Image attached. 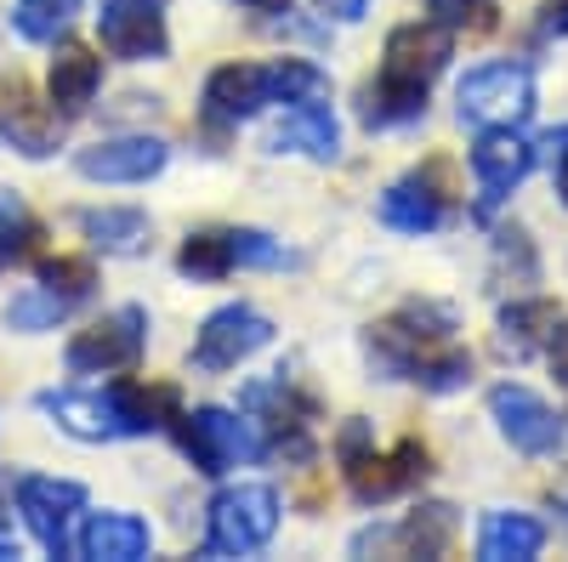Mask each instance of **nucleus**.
<instances>
[{
    "mask_svg": "<svg viewBox=\"0 0 568 562\" xmlns=\"http://www.w3.org/2000/svg\"><path fill=\"white\" fill-rule=\"evenodd\" d=\"M176 403L171 387H109V392H40V409L80 443H114V438H149L165 427V409Z\"/></svg>",
    "mask_w": 568,
    "mask_h": 562,
    "instance_id": "f257e3e1",
    "label": "nucleus"
},
{
    "mask_svg": "<svg viewBox=\"0 0 568 562\" xmlns=\"http://www.w3.org/2000/svg\"><path fill=\"white\" fill-rule=\"evenodd\" d=\"M449 336H455V307L409 302L404 313H393V318H382V324L364 330V358H369V369L382 375V381H409L415 364L426 352H438Z\"/></svg>",
    "mask_w": 568,
    "mask_h": 562,
    "instance_id": "f03ea898",
    "label": "nucleus"
},
{
    "mask_svg": "<svg viewBox=\"0 0 568 562\" xmlns=\"http://www.w3.org/2000/svg\"><path fill=\"white\" fill-rule=\"evenodd\" d=\"M455 114L471 131H517L535 114V74L529 63H478L455 85Z\"/></svg>",
    "mask_w": 568,
    "mask_h": 562,
    "instance_id": "7ed1b4c3",
    "label": "nucleus"
},
{
    "mask_svg": "<svg viewBox=\"0 0 568 562\" xmlns=\"http://www.w3.org/2000/svg\"><path fill=\"white\" fill-rule=\"evenodd\" d=\"M278 529V494L267 483H227L205 511V551L211 556H251Z\"/></svg>",
    "mask_w": 568,
    "mask_h": 562,
    "instance_id": "20e7f679",
    "label": "nucleus"
},
{
    "mask_svg": "<svg viewBox=\"0 0 568 562\" xmlns=\"http://www.w3.org/2000/svg\"><path fill=\"white\" fill-rule=\"evenodd\" d=\"M176 443L194 460V472H205V478H222L227 466H240L245 454H262V438H256L251 420L233 415V409H216V403L176 415Z\"/></svg>",
    "mask_w": 568,
    "mask_h": 562,
    "instance_id": "39448f33",
    "label": "nucleus"
},
{
    "mask_svg": "<svg viewBox=\"0 0 568 562\" xmlns=\"http://www.w3.org/2000/svg\"><path fill=\"white\" fill-rule=\"evenodd\" d=\"M489 415H495L500 438H506L517 454L546 460V454H562V449H568V415H557L540 392L517 387V381H500V387L489 392Z\"/></svg>",
    "mask_w": 568,
    "mask_h": 562,
    "instance_id": "423d86ee",
    "label": "nucleus"
},
{
    "mask_svg": "<svg viewBox=\"0 0 568 562\" xmlns=\"http://www.w3.org/2000/svg\"><path fill=\"white\" fill-rule=\"evenodd\" d=\"M267 341H273V318L256 313V307H245V302H227V307H216L200 324L187 364H194L200 375H222V369H240L245 358H256Z\"/></svg>",
    "mask_w": 568,
    "mask_h": 562,
    "instance_id": "0eeeda50",
    "label": "nucleus"
},
{
    "mask_svg": "<svg viewBox=\"0 0 568 562\" xmlns=\"http://www.w3.org/2000/svg\"><path fill=\"white\" fill-rule=\"evenodd\" d=\"M142 347H149V313L142 307H114L103 313L91 330H80L69 341V369L74 375H120V369H136Z\"/></svg>",
    "mask_w": 568,
    "mask_h": 562,
    "instance_id": "6e6552de",
    "label": "nucleus"
},
{
    "mask_svg": "<svg viewBox=\"0 0 568 562\" xmlns=\"http://www.w3.org/2000/svg\"><path fill=\"white\" fill-rule=\"evenodd\" d=\"M98 40L120 63H160L171 52L165 0H98Z\"/></svg>",
    "mask_w": 568,
    "mask_h": 562,
    "instance_id": "1a4fd4ad",
    "label": "nucleus"
},
{
    "mask_svg": "<svg viewBox=\"0 0 568 562\" xmlns=\"http://www.w3.org/2000/svg\"><path fill=\"white\" fill-rule=\"evenodd\" d=\"M18 511H23L29 534L40 540V551L69 556V534H74V518L85 511V489L74 478H23Z\"/></svg>",
    "mask_w": 568,
    "mask_h": 562,
    "instance_id": "9d476101",
    "label": "nucleus"
},
{
    "mask_svg": "<svg viewBox=\"0 0 568 562\" xmlns=\"http://www.w3.org/2000/svg\"><path fill=\"white\" fill-rule=\"evenodd\" d=\"M449 52H455V29H449V23H438V18L398 23V29L387 34L382 74H387V80H398V85H420V91H426V85H433V80L444 74Z\"/></svg>",
    "mask_w": 568,
    "mask_h": 562,
    "instance_id": "9b49d317",
    "label": "nucleus"
},
{
    "mask_svg": "<svg viewBox=\"0 0 568 562\" xmlns=\"http://www.w3.org/2000/svg\"><path fill=\"white\" fill-rule=\"evenodd\" d=\"M426 472H433V454H426L420 438H404L398 449L387 454H364L347 466V489L358 505H382V500H398L409 494L415 483H426Z\"/></svg>",
    "mask_w": 568,
    "mask_h": 562,
    "instance_id": "f8f14e48",
    "label": "nucleus"
},
{
    "mask_svg": "<svg viewBox=\"0 0 568 562\" xmlns=\"http://www.w3.org/2000/svg\"><path fill=\"white\" fill-rule=\"evenodd\" d=\"M535 171V149L517 136L511 125L506 131H484L478 149H471V176H478V216H489L495 205H506L517 187H524V176Z\"/></svg>",
    "mask_w": 568,
    "mask_h": 562,
    "instance_id": "ddd939ff",
    "label": "nucleus"
},
{
    "mask_svg": "<svg viewBox=\"0 0 568 562\" xmlns=\"http://www.w3.org/2000/svg\"><path fill=\"white\" fill-rule=\"evenodd\" d=\"M267 103H273V69L267 63H222V69H211V80L200 91V114L211 125H245Z\"/></svg>",
    "mask_w": 568,
    "mask_h": 562,
    "instance_id": "4468645a",
    "label": "nucleus"
},
{
    "mask_svg": "<svg viewBox=\"0 0 568 562\" xmlns=\"http://www.w3.org/2000/svg\"><path fill=\"white\" fill-rule=\"evenodd\" d=\"M171 160V149L160 136H109V143H91L74 154V171L85 182H149L160 176Z\"/></svg>",
    "mask_w": 568,
    "mask_h": 562,
    "instance_id": "2eb2a0df",
    "label": "nucleus"
},
{
    "mask_svg": "<svg viewBox=\"0 0 568 562\" xmlns=\"http://www.w3.org/2000/svg\"><path fill=\"white\" fill-rule=\"evenodd\" d=\"M267 154H302V160L329 165L342 154V125L324 103H291L284 120L267 131Z\"/></svg>",
    "mask_w": 568,
    "mask_h": 562,
    "instance_id": "dca6fc26",
    "label": "nucleus"
},
{
    "mask_svg": "<svg viewBox=\"0 0 568 562\" xmlns=\"http://www.w3.org/2000/svg\"><path fill=\"white\" fill-rule=\"evenodd\" d=\"M557 330H562V307L546 302V296H524V302L500 307V318H495V347H500V358L524 364V358H535V352H551Z\"/></svg>",
    "mask_w": 568,
    "mask_h": 562,
    "instance_id": "f3484780",
    "label": "nucleus"
},
{
    "mask_svg": "<svg viewBox=\"0 0 568 562\" xmlns=\"http://www.w3.org/2000/svg\"><path fill=\"white\" fill-rule=\"evenodd\" d=\"M98 85H103V58L91 52V45L63 40L58 58H52V69H45V98H52V109H58L63 120L85 114L91 98H98Z\"/></svg>",
    "mask_w": 568,
    "mask_h": 562,
    "instance_id": "a211bd4d",
    "label": "nucleus"
},
{
    "mask_svg": "<svg viewBox=\"0 0 568 562\" xmlns=\"http://www.w3.org/2000/svg\"><path fill=\"white\" fill-rule=\"evenodd\" d=\"M154 551V529L131 511H91L80 529V556L91 562H142Z\"/></svg>",
    "mask_w": 568,
    "mask_h": 562,
    "instance_id": "6ab92c4d",
    "label": "nucleus"
},
{
    "mask_svg": "<svg viewBox=\"0 0 568 562\" xmlns=\"http://www.w3.org/2000/svg\"><path fill=\"white\" fill-rule=\"evenodd\" d=\"M382 222L393 233H433L444 222V187L433 182V171L398 176L387 194H382Z\"/></svg>",
    "mask_w": 568,
    "mask_h": 562,
    "instance_id": "aec40b11",
    "label": "nucleus"
},
{
    "mask_svg": "<svg viewBox=\"0 0 568 562\" xmlns=\"http://www.w3.org/2000/svg\"><path fill=\"white\" fill-rule=\"evenodd\" d=\"M540 545H546V523H535L529 511H489L478 529L484 562H535Z\"/></svg>",
    "mask_w": 568,
    "mask_h": 562,
    "instance_id": "412c9836",
    "label": "nucleus"
},
{
    "mask_svg": "<svg viewBox=\"0 0 568 562\" xmlns=\"http://www.w3.org/2000/svg\"><path fill=\"white\" fill-rule=\"evenodd\" d=\"M80 233L91 239V251L103 256H136L149 245V216L131 205H103V211H80Z\"/></svg>",
    "mask_w": 568,
    "mask_h": 562,
    "instance_id": "4be33fe9",
    "label": "nucleus"
},
{
    "mask_svg": "<svg viewBox=\"0 0 568 562\" xmlns=\"http://www.w3.org/2000/svg\"><path fill=\"white\" fill-rule=\"evenodd\" d=\"M58 120H63L58 109H34L23 91H12V103L0 109V131H7L12 149L29 154V160H45V154L58 149Z\"/></svg>",
    "mask_w": 568,
    "mask_h": 562,
    "instance_id": "5701e85b",
    "label": "nucleus"
},
{
    "mask_svg": "<svg viewBox=\"0 0 568 562\" xmlns=\"http://www.w3.org/2000/svg\"><path fill=\"white\" fill-rule=\"evenodd\" d=\"M233 267V233L227 227H211V233H187L182 251H176V273L194 278V285H216V278H227Z\"/></svg>",
    "mask_w": 568,
    "mask_h": 562,
    "instance_id": "b1692460",
    "label": "nucleus"
},
{
    "mask_svg": "<svg viewBox=\"0 0 568 562\" xmlns=\"http://www.w3.org/2000/svg\"><path fill=\"white\" fill-rule=\"evenodd\" d=\"M393 540L404 556H444L455 540V505H415Z\"/></svg>",
    "mask_w": 568,
    "mask_h": 562,
    "instance_id": "393cba45",
    "label": "nucleus"
},
{
    "mask_svg": "<svg viewBox=\"0 0 568 562\" xmlns=\"http://www.w3.org/2000/svg\"><path fill=\"white\" fill-rule=\"evenodd\" d=\"M80 7H85V0H18V7H12V29H18L23 40L52 45V40H63V34L74 29Z\"/></svg>",
    "mask_w": 568,
    "mask_h": 562,
    "instance_id": "a878e982",
    "label": "nucleus"
},
{
    "mask_svg": "<svg viewBox=\"0 0 568 562\" xmlns=\"http://www.w3.org/2000/svg\"><path fill=\"white\" fill-rule=\"evenodd\" d=\"M69 313H74V302H69V296L34 285V290L12 296V307H7V330H18V336H40V330H58V324H63Z\"/></svg>",
    "mask_w": 568,
    "mask_h": 562,
    "instance_id": "bb28decb",
    "label": "nucleus"
},
{
    "mask_svg": "<svg viewBox=\"0 0 568 562\" xmlns=\"http://www.w3.org/2000/svg\"><path fill=\"white\" fill-rule=\"evenodd\" d=\"M273 69V103H324L329 98V74L318 69V63H307V58H278V63H267Z\"/></svg>",
    "mask_w": 568,
    "mask_h": 562,
    "instance_id": "cd10ccee",
    "label": "nucleus"
},
{
    "mask_svg": "<svg viewBox=\"0 0 568 562\" xmlns=\"http://www.w3.org/2000/svg\"><path fill=\"white\" fill-rule=\"evenodd\" d=\"M409 381H420L426 392H460V387L471 381V352H460L455 341H444L438 352H426V358L415 364Z\"/></svg>",
    "mask_w": 568,
    "mask_h": 562,
    "instance_id": "c85d7f7f",
    "label": "nucleus"
},
{
    "mask_svg": "<svg viewBox=\"0 0 568 562\" xmlns=\"http://www.w3.org/2000/svg\"><path fill=\"white\" fill-rule=\"evenodd\" d=\"M34 278H40L45 290H58V296H69V302L80 307V302L91 296V285H98V267L80 262V256H45Z\"/></svg>",
    "mask_w": 568,
    "mask_h": 562,
    "instance_id": "c756f323",
    "label": "nucleus"
},
{
    "mask_svg": "<svg viewBox=\"0 0 568 562\" xmlns=\"http://www.w3.org/2000/svg\"><path fill=\"white\" fill-rule=\"evenodd\" d=\"M34 239H40V227L29 222L23 200H18V194H0V267H12V262H23Z\"/></svg>",
    "mask_w": 568,
    "mask_h": 562,
    "instance_id": "7c9ffc66",
    "label": "nucleus"
},
{
    "mask_svg": "<svg viewBox=\"0 0 568 562\" xmlns=\"http://www.w3.org/2000/svg\"><path fill=\"white\" fill-rule=\"evenodd\" d=\"M233 233V262L240 267H284V262H296L291 251H284V239H273V233L262 227H227Z\"/></svg>",
    "mask_w": 568,
    "mask_h": 562,
    "instance_id": "2f4dec72",
    "label": "nucleus"
},
{
    "mask_svg": "<svg viewBox=\"0 0 568 562\" xmlns=\"http://www.w3.org/2000/svg\"><path fill=\"white\" fill-rule=\"evenodd\" d=\"M540 154H546V165H551L557 200L568 205V125H557V131H546V136H540Z\"/></svg>",
    "mask_w": 568,
    "mask_h": 562,
    "instance_id": "473e14b6",
    "label": "nucleus"
},
{
    "mask_svg": "<svg viewBox=\"0 0 568 562\" xmlns=\"http://www.w3.org/2000/svg\"><path fill=\"white\" fill-rule=\"evenodd\" d=\"M495 0H433V18L449 23V29H466V23H484V12Z\"/></svg>",
    "mask_w": 568,
    "mask_h": 562,
    "instance_id": "72a5a7b5",
    "label": "nucleus"
},
{
    "mask_svg": "<svg viewBox=\"0 0 568 562\" xmlns=\"http://www.w3.org/2000/svg\"><path fill=\"white\" fill-rule=\"evenodd\" d=\"M369 12V0H318V18L324 23H358Z\"/></svg>",
    "mask_w": 568,
    "mask_h": 562,
    "instance_id": "f704fd0d",
    "label": "nucleus"
},
{
    "mask_svg": "<svg viewBox=\"0 0 568 562\" xmlns=\"http://www.w3.org/2000/svg\"><path fill=\"white\" fill-rule=\"evenodd\" d=\"M342 466H353V460H364V449H369V427L364 420H347V432H342Z\"/></svg>",
    "mask_w": 568,
    "mask_h": 562,
    "instance_id": "c9c22d12",
    "label": "nucleus"
},
{
    "mask_svg": "<svg viewBox=\"0 0 568 562\" xmlns=\"http://www.w3.org/2000/svg\"><path fill=\"white\" fill-rule=\"evenodd\" d=\"M540 29L546 34H568V0H546V7H540Z\"/></svg>",
    "mask_w": 568,
    "mask_h": 562,
    "instance_id": "e433bc0d",
    "label": "nucleus"
},
{
    "mask_svg": "<svg viewBox=\"0 0 568 562\" xmlns=\"http://www.w3.org/2000/svg\"><path fill=\"white\" fill-rule=\"evenodd\" d=\"M551 375H557V387H568V330H557L551 341Z\"/></svg>",
    "mask_w": 568,
    "mask_h": 562,
    "instance_id": "4c0bfd02",
    "label": "nucleus"
},
{
    "mask_svg": "<svg viewBox=\"0 0 568 562\" xmlns=\"http://www.w3.org/2000/svg\"><path fill=\"white\" fill-rule=\"evenodd\" d=\"M245 7H256V12H278L284 0H245Z\"/></svg>",
    "mask_w": 568,
    "mask_h": 562,
    "instance_id": "58836bf2",
    "label": "nucleus"
},
{
    "mask_svg": "<svg viewBox=\"0 0 568 562\" xmlns=\"http://www.w3.org/2000/svg\"><path fill=\"white\" fill-rule=\"evenodd\" d=\"M551 500H557V505H568V489H557V494H551ZM562 518H568V511H562Z\"/></svg>",
    "mask_w": 568,
    "mask_h": 562,
    "instance_id": "ea45409f",
    "label": "nucleus"
}]
</instances>
